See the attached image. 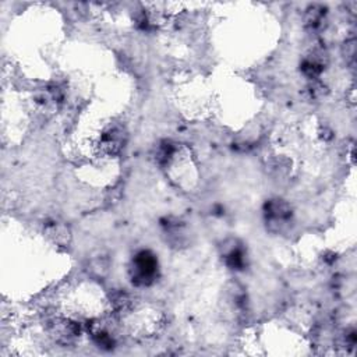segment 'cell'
I'll return each mask as SVG.
<instances>
[{"instance_id":"1","label":"cell","mask_w":357,"mask_h":357,"mask_svg":"<svg viewBox=\"0 0 357 357\" xmlns=\"http://www.w3.org/2000/svg\"><path fill=\"white\" fill-rule=\"evenodd\" d=\"M156 268L158 265L155 257L148 251H142L135 257L132 262V278L139 284H148L153 280Z\"/></svg>"}]
</instances>
